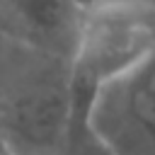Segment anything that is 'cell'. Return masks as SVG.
Here are the masks:
<instances>
[{
    "instance_id": "obj_1",
    "label": "cell",
    "mask_w": 155,
    "mask_h": 155,
    "mask_svg": "<svg viewBox=\"0 0 155 155\" xmlns=\"http://www.w3.org/2000/svg\"><path fill=\"white\" fill-rule=\"evenodd\" d=\"M0 51V140L15 155H65L73 90L70 58L22 44Z\"/></svg>"
},
{
    "instance_id": "obj_2",
    "label": "cell",
    "mask_w": 155,
    "mask_h": 155,
    "mask_svg": "<svg viewBox=\"0 0 155 155\" xmlns=\"http://www.w3.org/2000/svg\"><path fill=\"white\" fill-rule=\"evenodd\" d=\"M155 51V0H99L82 10L78 46L70 58V87L102 90Z\"/></svg>"
},
{
    "instance_id": "obj_3",
    "label": "cell",
    "mask_w": 155,
    "mask_h": 155,
    "mask_svg": "<svg viewBox=\"0 0 155 155\" xmlns=\"http://www.w3.org/2000/svg\"><path fill=\"white\" fill-rule=\"evenodd\" d=\"M92 124L116 155H155V51L102 90Z\"/></svg>"
},
{
    "instance_id": "obj_4",
    "label": "cell",
    "mask_w": 155,
    "mask_h": 155,
    "mask_svg": "<svg viewBox=\"0 0 155 155\" xmlns=\"http://www.w3.org/2000/svg\"><path fill=\"white\" fill-rule=\"evenodd\" d=\"M82 7L75 0H0L2 36L73 58Z\"/></svg>"
},
{
    "instance_id": "obj_5",
    "label": "cell",
    "mask_w": 155,
    "mask_h": 155,
    "mask_svg": "<svg viewBox=\"0 0 155 155\" xmlns=\"http://www.w3.org/2000/svg\"><path fill=\"white\" fill-rule=\"evenodd\" d=\"M75 2H78V5L85 10V7H90V5H94V2H99V0H75Z\"/></svg>"
}]
</instances>
